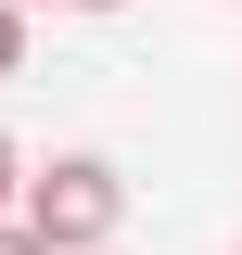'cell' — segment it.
I'll use <instances>...</instances> for the list:
<instances>
[{"label":"cell","mask_w":242,"mask_h":255,"mask_svg":"<svg viewBox=\"0 0 242 255\" xmlns=\"http://www.w3.org/2000/svg\"><path fill=\"white\" fill-rule=\"evenodd\" d=\"M26 230L51 255H115V230H127V166L115 153H51L26 179Z\"/></svg>","instance_id":"1"},{"label":"cell","mask_w":242,"mask_h":255,"mask_svg":"<svg viewBox=\"0 0 242 255\" xmlns=\"http://www.w3.org/2000/svg\"><path fill=\"white\" fill-rule=\"evenodd\" d=\"M26 13H38V0H26Z\"/></svg>","instance_id":"6"},{"label":"cell","mask_w":242,"mask_h":255,"mask_svg":"<svg viewBox=\"0 0 242 255\" xmlns=\"http://www.w3.org/2000/svg\"><path fill=\"white\" fill-rule=\"evenodd\" d=\"M26 179H38V166L13 153V128H0V217H26Z\"/></svg>","instance_id":"2"},{"label":"cell","mask_w":242,"mask_h":255,"mask_svg":"<svg viewBox=\"0 0 242 255\" xmlns=\"http://www.w3.org/2000/svg\"><path fill=\"white\" fill-rule=\"evenodd\" d=\"M51 13H127V0H51Z\"/></svg>","instance_id":"5"},{"label":"cell","mask_w":242,"mask_h":255,"mask_svg":"<svg viewBox=\"0 0 242 255\" xmlns=\"http://www.w3.org/2000/svg\"><path fill=\"white\" fill-rule=\"evenodd\" d=\"M0 77H26V0H0Z\"/></svg>","instance_id":"3"},{"label":"cell","mask_w":242,"mask_h":255,"mask_svg":"<svg viewBox=\"0 0 242 255\" xmlns=\"http://www.w3.org/2000/svg\"><path fill=\"white\" fill-rule=\"evenodd\" d=\"M0 255H51V243H38V230H26V217H0Z\"/></svg>","instance_id":"4"}]
</instances>
